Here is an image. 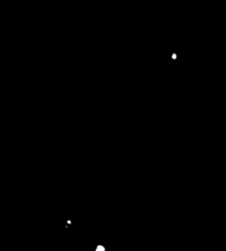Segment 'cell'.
<instances>
[]
</instances>
